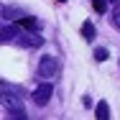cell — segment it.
I'll use <instances>...</instances> for the list:
<instances>
[{"mask_svg":"<svg viewBox=\"0 0 120 120\" xmlns=\"http://www.w3.org/2000/svg\"><path fill=\"white\" fill-rule=\"evenodd\" d=\"M51 95H54V84H51V82H41V84L33 90V102H36L38 107H44V105H49Z\"/></svg>","mask_w":120,"mask_h":120,"instance_id":"6da1fadb","label":"cell"},{"mask_svg":"<svg viewBox=\"0 0 120 120\" xmlns=\"http://www.w3.org/2000/svg\"><path fill=\"white\" fill-rule=\"evenodd\" d=\"M56 72H59L56 59H54V56H44V59H41V64H38V77L49 79V77H54Z\"/></svg>","mask_w":120,"mask_h":120,"instance_id":"7a4b0ae2","label":"cell"},{"mask_svg":"<svg viewBox=\"0 0 120 120\" xmlns=\"http://www.w3.org/2000/svg\"><path fill=\"white\" fill-rule=\"evenodd\" d=\"M18 36H21V28H18V26L3 23V41H5V44H10V41H18Z\"/></svg>","mask_w":120,"mask_h":120,"instance_id":"3957f363","label":"cell"},{"mask_svg":"<svg viewBox=\"0 0 120 120\" xmlns=\"http://www.w3.org/2000/svg\"><path fill=\"white\" fill-rule=\"evenodd\" d=\"M18 23H21V28H23V31H28V33H36V31L41 28L38 18H33V15H26V18H21Z\"/></svg>","mask_w":120,"mask_h":120,"instance_id":"277c9868","label":"cell"},{"mask_svg":"<svg viewBox=\"0 0 120 120\" xmlns=\"http://www.w3.org/2000/svg\"><path fill=\"white\" fill-rule=\"evenodd\" d=\"M82 36H84L87 41H95V26L90 23V21H84V23H82Z\"/></svg>","mask_w":120,"mask_h":120,"instance_id":"5b68a950","label":"cell"},{"mask_svg":"<svg viewBox=\"0 0 120 120\" xmlns=\"http://www.w3.org/2000/svg\"><path fill=\"white\" fill-rule=\"evenodd\" d=\"M5 105H8V107H10V105H21V102H18V100H10V97L5 95ZM10 115H15V118H23L26 112H23V110H21V107H15V110H13V112H10Z\"/></svg>","mask_w":120,"mask_h":120,"instance_id":"8992f818","label":"cell"},{"mask_svg":"<svg viewBox=\"0 0 120 120\" xmlns=\"http://www.w3.org/2000/svg\"><path fill=\"white\" fill-rule=\"evenodd\" d=\"M97 118L100 120H105V118H110V110H107V102H97Z\"/></svg>","mask_w":120,"mask_h":120,"instance_id":"52a82bcc","label":"cell"},{"mask_svg":"<svg viewBox=\"0 0 120 120\" xmlns=\"http://www.w3.org/2000/svg\"><path fill=\"white\" fill-rule=\"evenodd\" d=\"M92 8H95L97 13H105L107 10V0H92Z\"/></svg>","mask_w":120,"mask_h":120,"instance_id":"ba28073f","label":"cell"},{"mask_svg":"<svg viewBox=\"0 0 120 120\" xmlns=\"http://www.w3.org/2000/svg\"><path fill=\"white\" fill-rule=\"evenodd\" d=\"M95 59L97 61H105V59H107V49H102V46L95 49Z\"/></svg>","mask_w":120,"mask_h":120,"instance_id":"9c48e42d","label":"cell"},{"mask_svg":"<svg viewBox=\"0 0 120 120\" xmlns=\"http://www.w3.org/2000/svg\"><path fill=\"white\" fill-rule=\"evenodd\" d=\"M112 21L120 23V3H118V8H115V13H112Z\"/></svg>","mask_w":120,"mask_h":120,"instance_id":"30bf717a","label":"cell"},{"mask_svg":"<svg viewBox=\"0 0 120 120\" xmlns=\"http://www.w3.org/2000/svg\"><path fill=\"white\" fill-rule=\"evenodd\" d=\"M59 3H64V0H59Z\"/></svg>","mask_w":120,"mask_h":120,"instance_id":"8fae6325","label":"cell"}]
</instances>
